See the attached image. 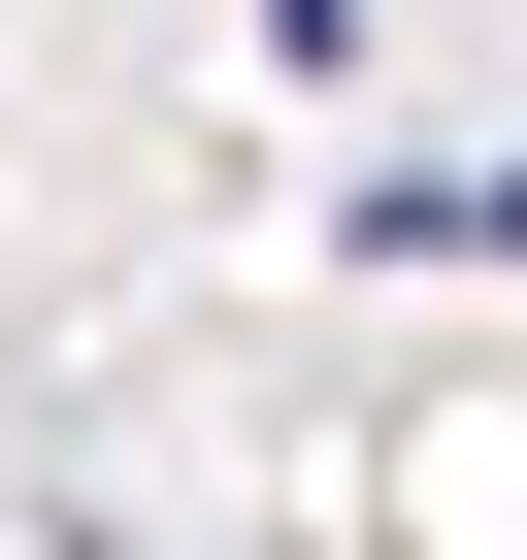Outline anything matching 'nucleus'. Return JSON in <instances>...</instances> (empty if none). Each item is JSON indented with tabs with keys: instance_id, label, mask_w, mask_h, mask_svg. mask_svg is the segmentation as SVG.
I'll return each mask as SVG.
<instances>
[{
	"instance_id": "nucleus-1",
	"label": "nucleus",
	"mask_w": 527,
	"mask_h": 560,
	"mask_svg": "<svg viewBox=\"0 0 527 560\" xmlns=\"http://www.w3.org/2000/svg\"><path fill=\"white\" fill-rule=\"evenodd\" d=\"M494 264H527V165H494Z\"/></svg>"
}]
</instances>
